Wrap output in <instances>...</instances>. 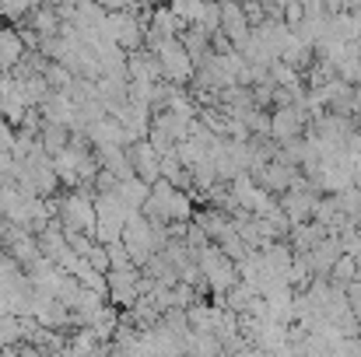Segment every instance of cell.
<instances>
[{"label": "cell", "mask_w": 361, "mask_h": 357, "mask_svg": "<svg viewBox=\"0 0 361 357\" xmlns=\"http://www.w3.org/2000/svg\"><path fill=\"white\" fill-rule=\"evenodd\" d=\"M56 225L63 232H74V235H92L99 232V211H95V193H88L85 186L81 189H71L63 193V200H56Z\"/></svg>", "instance_id": "1"}, {"label": "cell", "mask_w": 361, "mask_h": 357, "mask_svg": "<svg viewBox=\"0 0 361 357\" xmlns=\"http://www.w3.org/2000/svg\"><path fill=\"white\" fill-rule=\"evenodd\" d=\"M193 259H197V270H200L204 284H207L214 294H232V291L239 287V266H235V259H228L214 242H211L207 249L193 252Z\"/></svg>", "instance_id": "2"}, {"label": "cell", "mask_w": 361, "mask_h": 357, "mask_svg": "<svg viewBox=\"0 0 361 357\" xmlns=\"http://www.w3.org/2000/svg\"><path fill=\"white\" fill-rule=\"evenodd\" d=\"M151 53L158 56V67H161V77L169 81V84H186L193 74H197V63L190 60V53H186V46H183V39H165V42H158V46H151Z\"/></svg>", "instance_id": "3"}, {"label": "cell", "mask_w": 361, "mask_h": 357, "mask_svg": "<svg viewBox=\"0 0 361 357\" xmlns=\"http://www.w3.org/2000/svg\"><path fill=\"white\" fill-rule=\"evenodd\" d=\"M140 280H144L140 266H120V270H109V277H106V284H109V301L120 305V308H133V305L144 298Z\"/></svg>", "instance_id": "4"}, {"label": "cell", "mask_w": 361, "mask_h": 357, "mask_svg": "<svg viewBox=\"0 0 361 357\" xmlns=\"http://www.w3.org/2000/svg\"><path fill=\"white\" fill-rule=\"evenodd\" d=\"M28 113H32V106H28V99L21 92V81L14 74H0V116L18 130Z\"/></svg>", "instance_id": "5"}, {"label": "cell", "mask_w": 361, "mask_h": 357, "mask_svg": "<svg viewBox=\"0 0 361 357\" xmlns=\"http://www.w3.org/2000/svg\"><path fill=\"white\" fill-rule=\"evenodd\" d=\"M302 130H305V109H302V106H277V109L270 113V137H274L277 144L298 140Z\"/></svg>", "instance_id": "6"}, {"label": "cell", "mask_w": 361, "mask_h": 357, "mask_svg": "<svg viewBox=\"0 0 361 357\" xmlns=\"http://www.w3.org/2000/svg\"><path fill=\"white\" fill-rule=\"evenodd\" d=\"M130 161H133V172H137L140 182L154 186V182L161 179V154L154 151L151 140H137V144H130Z\"/></svg>", "instance_id": "7"}, {"label": "cell", "mask_w": 361, "mask_h": 357, "mask_svg": "<svg viewBox=\"0 0 361 357\" xmlns=\"http://www.w3.org/2000/svg\"><path fill=\"white\" fill-rule=\"evenodd\" d=\"M85 137L92 140V151H109V147H130V144H133L130 133L120 126V119H113V116L92 123Z\"/></svg>", "instance_id": "8"}, {"label": "cell", "mask_w": 361, "mask_h": 357, "mask_svg": "<svg viewBox=\"0 0 361 357\" xmlns=\"http://www.w3.org/2000/svg\"><path fill=\"white\" fill-rule=\"evenodd\" d=\"M39 113L46 123H53V126H67L71 133L78 130V106H74V99L67 95V92H53L42 106H39Z\"/></svg>", "instance_id": "9"}, {"label": "cell", "mask_w": 361, "mask_h": 357, "mask_svg": "<svg viewBox=\"0 0 361 357\" xmlns=\"http://www.w3.org/2000/svg\"><path fill=\"white\" fill-rule=\"evenodd\" d=\"M126 74L133 84H161V67H158V56L151 49H137L126 56Z\"/></svg>", "instance_id": "10"}, {"label": "cell", "mask_w": 361, "mask_h": 357, "mask_svg": "<svg viewBox=\"0 0 361 357\" xmlns=\"http://www.w3.org/2000/svg\"><path fill=\"white\" fill-rule=\"evenodd\" d=\"M25 340V319L18 315H0V351H11Z\"/></svg>", "instance_id": "11"}, {"label": "cell", "mask_w": 361, "mask_h": 357, "mask_svg": "<svg viewBox=\"0 0 361 357\" xmlns=\"http://www.w3.org/2000/svg\"><path fill=\"white\" fill-rule=\"evenodd\" d=\"M42 74H46V81H49V88H53V92H67V95H71V88H74V81H78L63 63H46V70H42Z\"/></svg>", "instance_id": "12"}, {"label": "cell", "mask_w": 361, "mask_h": 357, "mask_svg": "<svg viewBox=\"0 0 361 357\" xmlns=\"http://www.w3.org/2000/svg\"><path fill=\"white\" fill-rule=\"evenodd\" d=\"M358 266H361L358 259L344 252V256H341V263L334 266V273H330V277H334V280H344V284H355V280H358Z\"/></svg>", "instance_id": "13"}, {"label": "cell", "mask_w": 361, "mask_h": 357, "mask_svg": "<svg viewBox=\"0 0 361 357\" xmlns=\"http://www.w3.org/2000/svg\"><path fill=\"white\" fill-rule=\"evenodd\" d=\"M35 7L32 4H0V18L4 21H18V18H32Z\"/></svg>", "instance_id": "14"}]
</instances>
